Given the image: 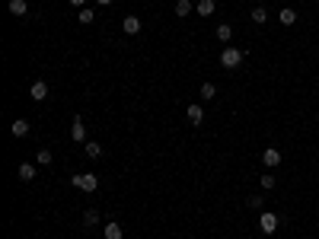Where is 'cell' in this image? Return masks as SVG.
Wrapping results in <instances>:
<instances>
[{"mask_svg":"<svg viewBox=\"0 0 319 239\" xmlns=\"http://www.w3.org/2000/svg\"><path fill=\"white\" fill-rule=\"evenodd\" d=\"M70 185L80 188V191H86V195H93V191L99 188V175L96 172H74V175H70Z\"/></svg>","mask_w":319,"mask_h":239,"instance_id":"cell-1","label":"cell"},{"mask_svg":"<svg viewBox=\"0 0 319 239\" xmlns=\"http://www.w3.org/2000/svg\"><path fill=\"white\" fill-rule=\"evenodd\" d=\"M240 64H243V51H240V48H223V51H220V67L236 70Z\"/></svg>","mask_w":319,"mask_h":239,"instance_id":"cell-2","label":"cell"},{"mask_svg":"<svg viewBox=\"0 0 319 239\" xmlns=\"http://www.w3.org/2000/svg\"><path fill=\"white\" fill-rule=\"evenodd\" d=\"M278 223H281V220L275 217V214H268V211H265V214H262V217H258V230H262L265 236H271V233H275V230H278Z\"/></svg>","mask_w":319,"mask_h":239,"instance_id":"cell-3","label":"cell"},{"mask_svg":"<svg viewBox=\"0 0 319 239\" xmlns=\"http://www.w3.org/2000/svg\"><path fill=\"white\" fill-rule=\"evenodd\" d=\"M70 140L86 143V125H83V118H74V122H70Z\"/></svg>","mask_w":319,"mask_h":239,"instance_id":"cell-4","label":"cell"},{"mask_svg":"<svg viewBox=\"0 0 319 239\" xmlns=\"http://www.w3.org/2000/svg\"><path fill=\"white\" fill-rule=\"evenodd\" d=\"M29 96H32L35 102H45V99H48V83H45V80H35L32 89H29Z\"/></svg>","mask_w":319,"mask_h":239,"instance_id":"cell-5","label":"cell"},{"mask_svg":"<svg viewBox=\"0 0 319 239\" xmlns=\"http://www.w3.org/2000/svg\"><path fill=\"white\" fill-rule=\"evenodd\" d=\"M262 163L268 166V169L281 166V150H278V147H265V153H262Z\"/></svg>","mask_w":319,"mask_h":239,"instance_id":"cell-6","label":"cell"},{"mask_svg":"<svg viewBox=\"0 0 319 239\" xmlns=\"http://www.w3.org/2000/svg\"><path fill=\"white\" fill-rule=\"evenodd\" d=\"M185 115H188V122H192V125H201V122H205V109H201L198 102H192V105H188V109H185Z\"/></svg>","mask_w":319,"mask_h":239,"instance_id":"cell-7","label":"cell"},{"mask_svg":"<svg viewBox=\"0 0 319 239\" xmlns=\"http://www.w3.org/2000/svg\"><path fill=\"white\" fill-rule=\"evenodd\" d=\"M122 32H125V35H137V32H140V19H137V16H125V19H122Z\"/></svg>","mask_w":319,"mask_h":239,"instance_id":"cell-8","label":"cell"},{"mask_svg":"<svg viewBox=\"0 0 319 239\" xmlns=\"http://www.w3.org/2000/svg\"><path fill=\"white\" fill-rule=\"evenodd\" d=\"M7 7H10V13H13L16 19H22V16L29 13V4H26V0H10Z\"/></svg>","mask_w":319,"mask_h":239,"instance_id":"cell-9","label":"cell"},{"mask_svg":"<svg viewBox=\"0 0 319 239\" xmlns=\"http://www.w3.org/2000/svg\"><path fill=\"white\" fill-rule=\"evenodd\" d=\"M278 22H281V26H294V22H297V13H294L291 7H284V10L278 13Z\"/></svg>","mask_w":319,"mask_h":239,"instance_id":"cell-10","label":"cell"},{"mask_svg":"<svg viewBox=\"0 0 319 239\" xmlns=\"http://www.w3.org/2000/svg\"><path fill=\"white\" fill-rule=\"evenodd\" d=\"M10 131H13V137H26L29 134V122H26V118H19V122L10 125Z\"/></svg>","mask_w":319,"mask_h":239,"instance_id":"cell-11","label":"cell"},{"mask_svg":"<svg viewBox=\"0 0 319 239\" xmlns=\"http://www.w3.org/2000/svg\"><path fill=\"white\" fill-rule=\"evenodd\" d=\"M249 19L255 22V26H265V22H268V10L265 7H255L252 13H249Z\"/></svg>","mask_w":319,"mask_h":239,"instance_id":"cell-12","label":"cell"},{"mask_svg":"<svg viewBox=\"0 0 319 239\" xmlns=\"http://www.w3.org/2000/svg\"><path fill=\"white\" fill-rule=\"evenodd\" d=\"M83 150H86V157H90V160H99V157H102V147H99L96 140H86V143H83Z\"/></svg>","mask_w":319,"mask_h":239,"instance_id":"cell-13","label":"cell"},{"mask_svg":"<svg viewBox=\"0 0 319 239\" xmlns=\"http://www.w3.org/2000/svg\"><path fill=\"white\" fill-rule=\"evenodd\" d=\"M217 39H220L223 45H227V42L233 39V26H227V22H220V26H217Z\"/></svg>","mask_w":319,"mask_h":239,"instance_id":"cell-14","label":"cell"},{"mask_svg":"<svg viewBox=\"0 0 319 239\" xmlns=\"http://www.w3.org/2000/svg\"><path fill=\"white\" fill-rule=\"evenodd\" d=\"M19 178H22V182H32V178H35V166L32 163H22L19 166Z\"/></svg>","mask_w":319,"mask_h":239,"instance_id":"cell-15","label":"cell"},{"mask_svg":"<svg viewBox=\"0 0 319 239\" xmlns=\"http://www.w3.org/2000/svg\"><path fill=\"white\" fill-rule=\"evenodd\" d=\"M214 0H198V16H211V13H214Z\"/></svg>","mask_w":319,"mask_h":239,"instance_id":"cell-16","label":"cell"},{"mask_svg":"<svg viewBox=\"0 0 319 239\" xmlns=\"http://www.w3.org/2000/svg\"><path fill=\"white\" fill-rule=\"evenodd\" d=\"M192 10H195L192 0H179V4H176V16H188Z\"/></svg>","mask_w":319,"mask_h":239,"instance_id":"cell-17","label":"cell"},{"mask_svg":"<svg viewBox=\"0 0 319 239\" xmlns=\"http://www.w3.org/2000/svg\"><path fill=\"white\" fill-rule=\"evenodd\" d=\"M105 239H122V223H105Z\"/></svg>","mask_w":319,"mask_h":239,"instance_id":"cell-18","label":"cell"},{"mask_svg":"<svg viewBox=\"0 0 319 239\" xmlns=\"http://www.w3.org/2000/svg\"><path fill=\"white\" fill-rule=\"evenodd\" d=\"M214 96H217V86H214V83H205V86H201V99H205V102H211Z\"/></svg>","mask_w":319,"mask_h":239,"instance_id":"cell-19","label":"cell"},{"mask_svg":"<svg viewBox=\"0 0 319 239\" xmlns=\"http://www.w3.org/2000/svg\"><path fill=\"white\" fill-rule=\"evenodd\" d=\"M93 19H96V13H93L90 7H83V10H80V16H77V22H83V26H90Z\"/></svg>","mask_w":319,"mask_h":239,"instance_id":"cell-20","label":"cell"},{"mask_svg":"<svg viewBox=\"0 0 319 239\" xmlns=\"http://www.w3.org/2000/svg\"><path fill=\"white\" fill-rule=\"evenodd\" d=\"M51 160H54V157H51V150H45V147L39 150V157H35V163H39V166H48Z\"/></svg>","mask_w":319,"mask_h":239,"instance_id":"cell-21","label":"cell"},{"mask_svg":"<svg viewBox=\"0 0 319 239\" xmlns=\"http://www.w3.org/2000/svg\"><path fill=\"white\" fill-rule=\"evenodd\" d=\"M258 185H262L265 191H271V188H275V175H271V172H265L262 178H258Z\"/></svg>","mask_w":319,"mask_h":239,"instance_id":"cell-22","label":"cell"},{"mask_svg":"<svg viewBox=\"0 0 319 239\" xmlns=\"http://www.w3.org/2000/svg\"><path fill=\"white\" fill-rule=\"evenodd\" d=\"M83 223H86V226H96V223H99V214H96V211H86V214H83Z\"/></svg>","mask_w":319,"mask_h":239,"instance_id":"cell-23","label":"cell"},{"mask_svg":"<svg viewBox=\"0 0 319 239\" xmlns=\"http://www.w3.org/2000/svg\"><path fill=\"white\" fill-rule=\"evenodd\" d=\"M249 207L252 211H262V198H249Z\"/></svg>","mask_w":319,"mask_h":239,"instance_id":"cell-24","label":"cell"},{"mask_svg":"<svg viewBox=\"0 0 319 239\" xmlns=\"http://www.w3.org/2000/svg\"><path fill=\"white\" fill-rule=\"evenodd\" d=\"M70 4H74V7H80V10H83V4H86V0H70Z\"/></svg>","mask_w":319,"mask_h":239,"instance_id":"cell-25","label":"cell"},{"mask_svg":"<svg viewBox=\"0 0 319 239\" xmlns=\"http://www.w3.org/2000/svg\"><path fill=\"white\" fill-rule=\"evenodd\" d=\"M96 4H99V7H109V4H112V0H96Z\"/></svg>","mask_w":319,"mask_h":239,"instance_id":"cell-26","label":"cell"}]
</instances>
